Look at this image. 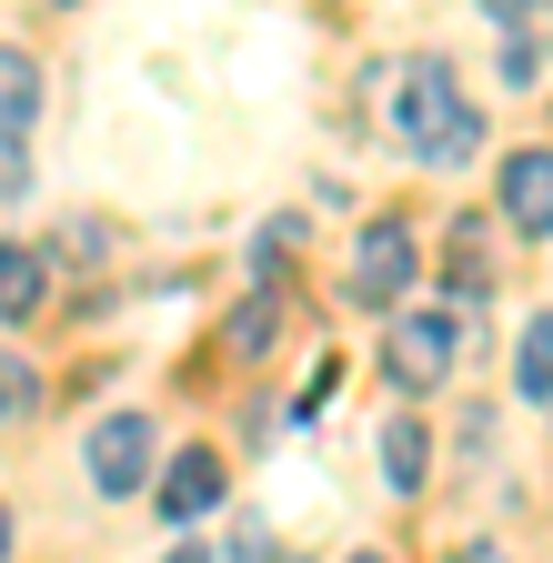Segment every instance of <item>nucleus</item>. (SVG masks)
<instances>
[{"mask_svg":"<svg viewBox=\"0 0 553 563\" xmlns=\"http://www.w3.org/2000/svg\"><path fill=\"white\" fill-rule=\"evenodd\" d=\"M31 121H41V60L0 51V141H31Z\"/></svg>","mask_w":553,"mask_h":563,"instance_id":"nucleus-8","label":"nucleus"},{"mask_svg":"<svg viewBox=\"0 0 553 563\" xmlns=\"http://www.w3.org/2000/svg\"><path fill=\"white\" fill-rule=\"evenodd\" d=\"M453 282H463V292H483V282H494V262H483V222L453 232Z\"/></svg>","mask_w":553,"mask_h":563,"instance_id":"nucleus-11","label":"nucleus"},{"mask_svg":"<svg viewBox=\"0 0 553 563\" xmlns=\"http://www.w3.org/2000/svg\"><path fill=\"white\" fill-rule=\"evenodd\" d=\"M31 181V162H21V141H0V191H21Z\"/></svg>","mask_w":553,"mask_h":563,"instance_id":"nucleus-14","label":"nucleus"},{"mask_svg":"<svg viewBox=\"0 0 553 563\" xmlns=\"http://www.w3.org/2000/svg\"><path fill=\"white\" fill-rule=\"evenodd\" d=\"M272 332H283V312H272V302L232 312V352H272Z\"/></svg>","mask_w":553,"mask_h":563,"instance_id":"nucleus-13","label":"nucleus"},{"mask_svg":"<svg viewBox=\"0 0 553 563\" xmlns=\"http://www.w3.org/2000/svg\"><path fill=\"white\" fill-rule=\"evenodd\" d=\"M41 402V373L21 363V352H0V412H31Z\"/></svg>","mask_w":553,"mask_h":563,"instance_id":"nucleus-12","label":"nucleus"},{"mask_svg":"<svg viewBox=\"0 0 553 563\" xmlns=\"http://www.w3.org/2000/svg\"><path fill=\"white\" fill-rule=\"evenodd\" d=\"M353 563H383V553H353Z\"/></svg>","mask_w":553,"mask_h":563,"instance_id":"nucleus-17","label":"nucleus"},{"mask_svg":"<svg viewBox=\"0 0 553 563\" xmlns=\"http://www.w3.org/2000/svg\"><path fill=\"white\" fill-rule=\"evenodd\" d=\"M513 393L523 402H553V312L523 322V352H513Z\"/></svg>","mask_w":553,"mask_h":563,"instance_id":"nucleus-10","label":"nucleus"},{"mask_svg":"<svg viewBox=\"0 0 553 563\" xmlns=\"http://www.w3.org/2000/svg\"><path fill=\"white\" fill-rule=\"evenodd\" d=\"M392 131L412 141V162H433V172H463L483 152V111L453 91V70L423 60V70H402V91H392Z\"/></svg>","mask_w":553,"mask_h":563,"instance_id":"nucleus-1","label":"nucleus"},{"mask_svg":"<svg viewBox=\"0 0 553 563\" xmlns=\"http://www.w3.org/2000/svg\"><path fill=\"white\" fill-rule=\"evenodd\" d=\"M91 483H101V504H121V493L152 483V422L142 412H111L91 433Z\"/></svg>","mask_w":553,"mask_h":563,"instance_id":"nucleus-3","label":"nucleus"},{"mask_svg":"<svg viewBox=\"0 0 553 563\" xmlns=\"http://www.w3.org/2000/svg\"><path fill=\"white\" fill-rule=\"evenodd\" d=\"M453 342H463L453 312H412V322L392 332V383H402V393H412V383H433V373L453 363Z\"/></svg>","mask_w":553,"mask_h":563,"instance_id":"nucleus-5","label":"nucleus"},{"mask_svg":"<svg viewBox=\"0 0 553 563\" xmlns=\"http://www.w3.org/2000/svg\"><path fill=\"white\" fill-rule=\"evenodd\" d=\"M504 222L523 242H553V152H504Z\"/></svg>","mask_w":553,"mask_h":563,"instance_id":"nucleus-4","label":"nucleus"},{"mask_svg":"<svg viewBox=\"0 0 553 563\" xmlns=\"http://www.w3.org/2000/svg\"><path fill=\"white\" fill-rule=\"evenodd\" d=\"M0 563H11V514H0Z\"/></svg>","mask_w":553,"mask_h":563,"instance_id":"nucleus-16","label":"nucleus"},{"mask_svg":"<svg viewBox=\"0 0 553 563\" xmlns=\"http://www.w3.org/2000/svg\"><path fill=\"white\" fill-rule=\"evenodd\" d=\"M41 292H51V262L31 242H0V322H31Z\"/></svg>","mask_w":553,"mask_h":563,"instance_id":"nucleus-7","label":"nucleus"},{"mask_svg":"<svg viewBox=\"0 0 553 563\" xmlns=\"http://www.w3.org/2000/svg\"><path fill=\"white\" fill-rule=\"evenodd\" d=\"M172 563H212V553H201V543H181V553H172Z\"/></svg>","mask_w":553,"mask_h":563,"instance_id":"nucleus-15","label":"nucleus"},{"mask_svg":"<svg viewBox=\"0 0 553 563\" xmlns=\"http://www.w3.org/2000/svg\"><path fill=\"white\" fill-rule=\"evenodd\" d=\"M412 272H423V242H412V222H373L363 242H353V302H402L412 292Z\"/></svg>","mask_w":553,"mask_h":563,"instance_id":"nucleus-2","label":"nucleus"},{"mask_svg":"<svg viewBox=\"0 0 553 563\" xmlns=\"http://www.w3.org/2000/svg\"><path fill=\"white\" fill-rule=\"evenodd\" d=\"M212 504H222V453H181V463L162 473V514H172V523H201Z\"/></svg>","mask_w":553,"mask_h":563,"instance_id":"nucleus-6","label":"nucleus"},{"mask_svg":"<svg viewBox=\"0 0 553 563\" xmlns=\"http://www.w3.org/2000/svg\"><path fill=\"white\" fill-rule=\"evenodd\" d=\"M383 473H392V493H423V473H433V443H423V422H383Z\"/></svg>","mask_w":553,"mask_h":563,"instance_id":"nucleus-9","label":"nucleus"}]
</instances>
